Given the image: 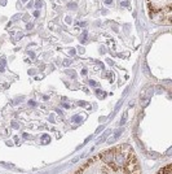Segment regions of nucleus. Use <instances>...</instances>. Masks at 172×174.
I'll list each match as a JSON object with an SVG mask.
<instances>
[{
	"label": "nucleus",
	"mask_w": 172,
	"mask_h": 174,
	"mask_svg": "<svg viewBox=\"0 0 172 174\" xmlns=\"http://www.w3.org/2000/svg\"><path fill=\"white\" fill-rule=\"evenodd\" d=\"M75 174H140V165L129 146H119L89 160Z\"/></svg>",
	"instance_id": "1"
},
{
	"label": "nucleus",
	"mask_w": 172,
	"mask_h": 174,
	"mask_svg": "<svg viewBox=\"0 0 172 174\" xmlns=\"http://www.w3.org/2000/svg\"><path fill=\"white\" fill-rule=\"evenodd\" d=\"M149 16L155 24L171 25L172 0H146Z\"/></svg>",
	"instance_id": "2"
},
{
	"label": "nucleus",
	"mask_w": 172,
	"mask_h": 174,
	"mask_svg": "<svg viewBox=\"0 0 172 174\" xmlns=\"http://www.w3.org/2000/svg\"><path fill=\"white\" fill-rule=\"evenodd\" d=\"M158 174H171V165L168 164V165L166 166V168L161 169L159 172H158Z\"/></svg>",
	"instance_id": "3"
}]
</instances>
